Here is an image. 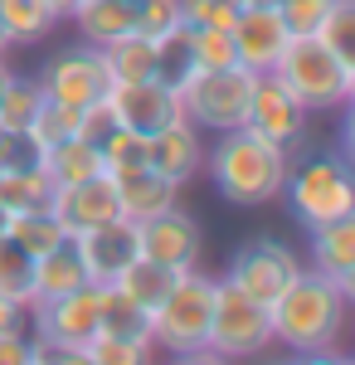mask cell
Wrapping results in <instances>:
<instances>
[{"mask_svg":"<svg viewBox=\"0 0 355 365\" xmlns=\"http://www.w3.org/2000/svg\"><path fill=\"white\" fill-rule=\"evenodd\" d=\"M287 166H292V151L263 141L258 132H248V127L219 132L215 151H205V170H210L215 190L229 205H244V210H258V205L282 200Z\"/></svg>","mask_w":355,"mask_h":365,"instance_id":"obj_1","label":"cell"},{"mask_svg":"<svg viewBox=\"0 0 355 365\" xmlns=\"http://www.w3.org/2000/svg\"><path fill=\"white\" fill-rule=\"evenodd\" d=\"M346 287L341 282L321 278L312 268H302L292 287L277 297L273 307V341H282L292 356H307V351H331L341 331H346Z\"/></svg>","mask_w":355,"mask_h":365,"instance_id":"obj_2","label":"cell"},{"mask_svg":"<svg viewBox=\"0 0 355 365\" xmlns=\"http://www.w3.org/2000/svg\"><path fill=\"white\" fill-rule=\"evenodd\" d=\"M302 151V146H297ZM282 195L292 205V220L307 234L336 220L355 215V180H351V161L336 151H302L297 161L287 166V185Z\"/></svg>","mask_w":355,"mask_h":365,"instance_id":"obj_3","label":"cell"},{"mask_svg":"<svg viewBox=\"0 0 355 365\" xmlns=\"http://www.w3.org/2000/svg\"><path fill=\"white\" fill-rule=\"evenodd\" d=\"M273 73L307 113H331L355 98V63L336 58L317 34H292L282 58L273 63Z\"/></svg>","mask_w":355,"mask_h":365,"instance_id":"obj_4","label":"cell"},{"mask_svg":"<svg viewBox=\"0 0 355 365\" xmlns=\"http://www.w3.org/2000/svg\"><path fill=\"white\" fill-rule=\"evenodd\" d=\"M215 282L210 273H200V268H185L175 287L165 292L156 312H151V346L156 351H170V356H180V351H200L205 341H210V312H215Z\"/></svg>","mask_w":355,"mask_h":365,"instance_id":"obj_5","label":"cell"},{"mask_svg":"<svg viewBox=\"0 0 355 365\" xmlns=\"http://www.w3.org/2000/svg\"><path fill=\"white\" fill-rule=\"evenodd\" d=\"M253 78L248 68H195L180 93V113L185 122L205 127V132H234L248 122V98H253Z\"/></svg>","mask_w":355,"mask_h":365,"instance_id":"obj_6","label":"cell"},{"mask_svg":"<svg viewBox=\"0 0 355 365\" xmlns=\"http://www.w3.org/2000/svg\"><path fill=\"white\" fill-rule=\"evenodd\" d=\"M210 351L224 361H253L273 346V312L239 292L229 278L215 282V312H210Z\"/></svg>","mask_w":355,"mask_h":365,"instance_id":"obj_7","label":"cell"},{"mask_svg":"<svg viewBox=\"0 0 355 365\" xmlns=\"http://www.w3.org/2000/svg\"><path fill=\"white\" fill-rule=\"evenodd\" d=\"M302 263L297 253L287 249L282 239H273V234H258V239H248L244 249L234 253V263H229V273L224 278L234 282L239 292H248L253 302H263V307H273L277 297L292 287V278H297Z\"/></svg>","mask_w":355,"mask_h":365,"instance_id":"obj_8","label":"cell"},{"mask_svg":"<svg viewBox=\"0 0 355 365\" xmlns=\"http://www.w3.org/2000/svg\"><path fill=\"white\" fill-rule=\"evenodd\" d=\"M29 317H34V341L83 351L88 341L103 331V287L83 282V287L63 292V297H54V302H34Z\"/></svg>","mask_w":355,"mask_h":365,"instance_id":"obj_9","label":"cell"},{"mask_svg":"<svg viewBox=\"0 0 355 365\" xmlns=\"http://www.w3.org/2000/svg\"><path fill=\"white\" fill-rule=\"evenodd\" d=\"M39 88H44V98H54L63 108H88V103H98V98H108V88H112L108 54H103L98 44L63 49L58 58H49Z\"/></svg>","mask_w":355,"mask_h":365,"instance_id":"obj_10","label":"cell"},{"mask_svg":"<svg viewBox=\"0 0 355 365\" xmlns=\"http://www.w3.org/2000/svg\"><path fill=\"white\" fill-rule=\"evenodd\" d=\"M248 132H258L263 141H273L282 151H297L307 137V108L287 93V83L277 73H258L253 78V98H248Z\"/></svg>","mask_w":355,"mask_h":365,"instance_id":"obj_11","label":"cell"},{"mask_svg":"<svg viewBox=\"0 0 355 365\" xmlns=\"http://www.w3.org/2000/svg\"><path fill=\"white\" fill-rule=\"evenodd\" d=\"M68 244H73V253H78V263H83V278L93 282V287L117 282L132 268V258H141L137 225L132 220H108V225H98V229H83Z\"/></svg>","mask_w":355,"mask_h":365,"instance_id":"obj_12","label":"cell"},{"mask_svg":"<svg viewBox=\"0 0 355 365\" xmlns=\"http://www.w3.org/2000/svg\"><path fill=\"white\" fill-rule=\"evenodd\" d=\"M108 108H112V122L137 132V137H151L170 122H180V93L175 88L156 83V78H141V83H112L108 88Z\"/></svg>","mask_w":355,"mask_h":365,"instance_id":"obj_13","label":"cell"},{"mask_svg":"<svg viewBox=\"0 0 355 365\" xmlns=\"http://www.w3.org/2000/svg\"><path fill=\"white\" fill-rule=\"evenodd\" d=\"M137 249H141V258H156V263H165V268L185 273V268H200L205 234H200V225L175 205V210H165V215L141 220L137 225Z\"/></svg>","mask_w":355,"mask_h":365,"instance_id":"obj_14","label":"cell"},{"mask_svg":"<svg viewBox=\"0 0 355 365\" xmlns=\"http://www.w3.org/2000/svg\"><path fill=\"white\" fill-rule=\"evenodd\" d=\"M49 215H54L63 234L73 239L83 229H98L108 225V220H122V200H117V185H112V175H88L78 185H54V195H49Z\"/></svg>","mask_w":355,"mask_h":365,"instance_id":"obj_15","label":"cell"},{"mask_svg":"<svg viewBox=\"0 0 355 365\" xmlns=\"http://www.w3.org/2000/svg\"><path fill=\"white\" fill-rule=\"evenodd\" d=\"M229 34H234V54H239V63L248 73H273V63L282 58L287 39H292V29L282 25V15L268 10V5H244Z\"/></svg>","mask_w":355,"mask_h":365,"instance_id":"obj_16","label":"cell"},{"mask_svg":"<svg viewBox=\"0 0 355 365\" xmlns=\"http://www.w3.org/2000/svg\"><path fill=\"white\" fill-rule=\"evenodd\" d=\"M146 166L161 170L165 180H175V185H185L190 175H200V166H205L200 127L180 117V122H170L161 132H151V137H146Z\"/></svg>","mask_w":355,"mask_h":365,"instance_id":"obj_17","label":"cell"},{"mask_svg":"<svg viewBox=\"0 0 355 365\" xmlns=\"http://www.w3.org/2000/svg\"><path fill=\"white\" fill-rule=\"evenodd\" d=\"M112 185H117V200H122V220H151V215H165V210H175V195H180V185L175 180H165L161 170L151 166H127V170H108Z\"/></svg>","mask_w":355,"mask_h":365,"instance_id":"obj_18","label":"cell"},{"mask_svg":"<svg viewBox=\"0 0 355 365\" xmlns=\"http://www.w3.org/2000/svg\"><path fill=\"white\" fill-rule=\"evenodd\" d=\"M312 273L341 282L346 297H355V215L312 229Z\"/></svg>","mask_w":355,"mask_h":365,"instance_id":"obj_19","label":"cell"},{"mask_svg":"<svg viewBox=\"0 0 355 365\" xmlns=\"http://www.w3.org/2000/svg\"><path fill=\"white\" fill-rule=\"evenodd\" d=\"M68 20L78 25L83 44L108 49V44H117V39L137 34V0H78Z\"/></svg>","mask_w":355,"mask_h":365,"instance_id":"obj_20","label":"cell"},{"mask_svg":"<svg viewBox=\"0 0 355 365\" xmlns=\"http://www.w3.org/2000/svg\"><path fill=\"white\" fill-rule=\"evenodd\" d=\"M83 263L78 253H73V244L63 239L58 249L39 253L34 258V273H29V307L34 302H54V297H63V292H73V287H83Z\"/></svg>","mask_w":355,"mask_h":365,"instance_id":"obj_21","label":"cell"},{"mask_svg":"<svg viewBox=\"0 0 355 365\" xmlns=\"http://www.w3.org/2000/svg\"><path fill=\"white\" fill-rule=\"evenodd\" d=\"M54 180L44 175L39 161L25 166H0V210L5 215H25V210H49Z\"/></svg>","mask_w":355,"mask_h":365,"instance_id":"obj_22","label":"cell"},{"mask_svg":"<svg viewBox=\"0 0 355 365\" xmlns=\"http://www.w3.org/2000/svg\"><path fill=\"white\" fill-rule=\"evenodd\" d=\"M39 166H44V175L54 185H78L88 175H103V151H98V141L68 137V141H58L54 151H44Z\"/></svg>","mask_w":355,"mask_h":365,"instance_id":"obj_23","label":"cell"},{"mask_svg":"<svg viewBox=\"0 0 355 365\" xmlns=\"http://www.w3.org/2000/svg\"><path fill=\"white\" fill-rule=\"evenodd\" d=\"M175 278H180V273H175V268H165V263H156V258H132V268L112 282V287H122L137 307L156 312V302L175 287Z\"/></svg>","mask_w":355,"mask_h":365,"instance_id":"obj_24","label":"cell"},{"mask_svg":"<svg viewBox=\"0 0 355 365\" xmlns=\"http://www.w3.org/2000/svg\"><path fill=\"white\" fill-rule=\"evenodd\" d=\"M20 137L34 146V156H44V151H54L58 141L78 137V108H63V103H54V98H44L39 113L29 117V127L20 132Z\"/></svg>","mask_w":355,"mask_h":365,"instance_id":"obj_25","label":"cell"},{"mask_svg":"<svg viewBox=\"0 0 355 365\" xmlns=\"http://www.w3.org/2000/svg\"><path fill=\"white\" fill-rule=\"evenodd\" d=\"M112 68V83H141V78H156V39L146 34H127L103 49Z\"/></svg>","mask_w":355,"mask_h":365,"instance_id":"obj_26","label":"cell"},{"mask_svg":"<svg viewBox=\"0 0 355 365\" xmlns=\"http://www.w3.org/2000/svg\"><path fill=\"white\" fill-rule=\"evenodd\" d=\"M5 239H15V244H20L29 258H39V253L58 249L68 234H63V225H58L49 210H25V215H10V225H5Z\"/></svg>","mask_w":355,"mask_h":365,"instance_id":"obj_27","label":"cell"},{"mask_svg":"<svg viewBox=\"0 0 355 365\" xmlns=\"http://www.w3.org/2000/svg\"><path fill=\"white\" fill-rule=\"evenodd\" d=\"M0 20H5L10 44H39V39L54 29L58 15L44 0H0Z\"/></svg>","mask_w":355,"mask_h":365,"instance_id":"obj_28","label":"cell"},{"mask_svg":"<svg viewBox=\"0 0 355 365\" xmlns=\"http://www.w3.org/2000/svg\"><path fill=\"white\" fill-rule=\"evenodd\" d=\"M83 351H88L93 365H156L151 336H112V331H98Z\"/></svg>","mask_w":355,"mask_h":365,"instance_id":"obj_29","label":"cell"},{"mask_svg":"<svg viewBox=\"0 0 355 365\" xmlns=\"http://www.w3.org/2000/svg\"><path fill=\"white\" fill-rule=\"evenodd\" d=\"M39 103H44L39 78H10L5 93H0V132L5 137H20L29 127V117L39 113Z\"/></svg>","mask_w":355,"mask_h":365,"instance_id":"obj_30","label":"cell"},{"mask_svg":"<svg viewBox=\"0 0 355 365\" xmlns=\"http://www.w3.org/2000/svg\"><path fill=\"white\" fill-rule=\"evenodd\" d=\"M185 44H190V63L195 68H244L239 54H234V34H229V29L185 25Z\"/></svg>","mask_w":355,"mask_h":365,"instance_id":"obj_31","label":"cell"},{"mask_svg":"<svg viewBox=\"0 0 355 365\" xmlns=\"http://www.w3.org/2000/svg\"><path fill=\"white\" fill-rule=\"evenodd\" d=\"M103 331L112 336H151V312L137 307L122 287H103Z\"/></svg>","mask_w":355,"mask_h":365,"instance_id":"obj_32","label":"cell"},{"mask_svg":"<svg viewBox=\"0 0 355 365\" xmlns=\"http://www.w3.org/2000/svg\"><path fill=\"white\" fill-rule=\"evenodd\" d=\"M29 273H34V258L15 239H0V292L10 302H20L25 312H29Z\"/></svg>","mask_w":355,"mask_h":365,"instance_id":"obj_33","label":"cell"},{"mask_svg":"<svg viewBox=\"0 0 355 365\" xmlns=\"http://www.w3.org/2000/svg\"><path fill=\"white\" fill-rule=\"evenodd\" d=\"M317 39H321L336 58L355 63V0H336V5H331L326 20L317 25Z\"/></svg>","mask_w":355,"mask_h":365,"instance_id":"obj_34","label":"cell"},{"mask_svg":"<svg viewBox=\"0 0 355 365\" xmlns=\"http://www.w3.org/2000/svg\"><path fill=\"white\" fill-rule=\"evenodd\" d=\"M190 73H195V63H190V44H185V25H180L175 34L156 39V83L180 88Z\"/></svg>","mask_w":355,"mask_h":365,"instance_id":"obj_35","label":"cell"},{"mask_svg":"<svg viewBox=\"0 0 355 365\" xmlns=\"http://www.w3.org/2000/svg\"><path fill=\"white\" fill-rule=\"evenodd\" d=\"M103 151V170H127V166H146V137L127 132V127H112L108 137L98 141Z\"/></svg>","mask_w":355,"mask_h":365,"instance_id":"obj_36","label":"cell"},{"mask_svg":"<svg viewBox=\"0 0 355 365\" xmlns=\"http://www.w3.org/2000/svg\"><path fill=\"white\" fill-rule=\"evenodd\" d=\"M185 25L180 20V0H137V34L146 39H165Z\"/></svg>","mask_w":355,"mask_h":365,"instance_id":"obj_37","label":"cell"},{"mask_svg":"<svg viewBox=\"0 0 355 365\" xmlns=\"http://www.w3.org/2000/svg\"><path fill=\"white\" fill-rule=\"evenodd\" d=\"M331 5H336V0H282L277 15H282V25L292 29V34H317V25L326 20Z\"/></svg>","mask_w":355,"mask_h":365,"instance_id":"obj_38","label":"cell"},{"mask_svg":"<svg viewBox=\"0 0 355 365\" xmlns=\"http://www.w3.org/2000/svg\"><path fill=\"white\" fill-rule=\"evenodd\" d=\"M25 317L29 312L20 302H10L5 292H0V336H15V331H25Z\"/></svg>","mask_w":355,"mask_h":365,"instance_id":"obj_39","label":"cell"},{"mask_svg":"<svg viewBox=\"0 0 355 365\" xmlns=\"http://www.w3.org/2000/svg\"><path fill=\"white\" fill-rule=\"evenodd\" d=\"M29 361V336L15 331V336H0V365H25Z\"/></svg>","mask_w":355,"mask_h":365,"instance_id":"obj_40","label":"cell"},{"mask_svg":"<svg viewBox=\"0 0 355 365\" xmlns=\"http://www.w3.org/2000/svg\"><path fill=\"white\" fill-rule=\"evenodd\" d=\"M170 365H239V361H224L219 351L200 346V351H180V356H170Z\"/></svg>","mask_w":355,"mask_h":365,"instance_id":"obj_41","label":"cell"},{"mask_svg":"<svg viewBox=\"0 0 355 365\" xmlns=\"http://www.w3.org/2000/svg\"><path fill=\"white\" fill-rule=\"evenodd\" d=\"M292 365H351V356H341V351L331 346V351H307V356H292Z\"/></svg>","mask_w":355,"mask_h":365,"instance_id":"obj_42","label":"cell"},{"mask_svg":"<svg viewBox=\"0 0 355 365\" xmlns=\"http://www.w3.org/2000/svg\"><path fill=\"white\" fill-rule=\"evenodd\" d=\"M44 5H49V10H54L58 20H68V15H73V5H78V0H44Z\"/></svg>","mask_w":355,"mask_h":365,"instance_id":"obj_43","label":"cell"},{"mask_svg":"<svg viewBox=\"0 0 355 365\" xmlns=\"http://www.w3.org/2000/svg\"><path fill=\"white\" fill-rule=\"evenodd\" d=\"M10 78H15V73H10V63L0 58V93H5V83H10Z\"/></svg>","mask_w":355,"mask_h":365,"instance_id":"obj_44","label":"cell"},{"mask_svg":"<svg viewBox=\"0 0 355 365\" xmlns=\"http://www.w3.org/2000/svg\"><path fill=\"white\" fill-rule=\"evenodd\" d=\"M5 49H15V44H10V34H5V20H0V58H5Z\"/></svg>","mask_w":355,"mask_h":365,"instance_id":"obj_45","label":"cell"},{"mask_svg":"<svg viewBox=\"0 0 355 365\" xmlns=\"http://www.w3.org/2000/svg\"><path fill=\"white\" fill-rule=\"evenodd\" d=\"M239 5H268V10H277L282 0H239Z\"/></svg>","mask_w":355,"mask_h":365,"instance_id":"obj_46","label":"cell"},{"mask_svg":"<svg viewBox=\"0 0 355 365\" xmlns=\"http://www.w3.org/2000/svg\"><path fill=\"white\" fill-rule=\"evenodd\" d=\"M5 225H10V215H5V210H0V239H5Z\"/></svg>","mask_w":355,"mask_h":365,"instance_id":"obj_47","label":"cell"},{"mask_svg":"<svg viewBox=\"0 0 355 365\" xmlns=\"http://www.w3.org/2000/svg\"><path fill=\"white\" fill-rule=\"evenodd\" d=\"M29 346H34V341H29ZM25 365H39V361H34V356H29V361H25Z\"/></svg>","mask_w":355,"mask_h":365,"instance_id":"obj_48","label":"cell"},{"mask_svg":"<svg viewBox=\"0 0 355 365\" xmlns=\"http://www.w3.org/2000/svg\"><path fill=\"white\" fill-rule=\"evenodd\" d=\"M277 365H292V361H277Z\"/></svg>","mask_w":355,"mask_h":365,"instance_id":"obj_49","label":"cell"}]
</instances>
